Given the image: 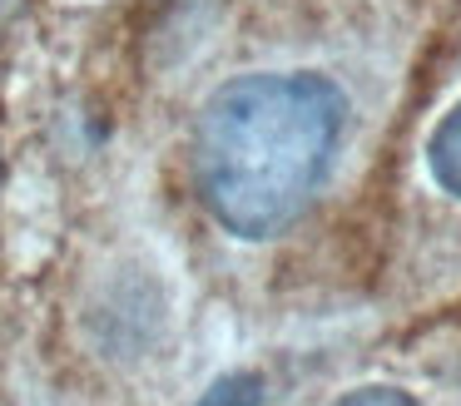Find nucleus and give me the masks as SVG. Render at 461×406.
Returning a JSON list of instances; mask_svg holds the SVG:
<instances>
[{"instance_id": "4", "label": "nucleus", "mask_w": 461, "mask_h": 406, "mask_svg": "<svg viewBox=\"0 0 461 406\" xmlns=\"http://www.w3.org/2000/svg\"><path fill=\"white\" fill-rule=\"evenodd\" d=\"M338 406H421V401L397 392V386H362V392H348Z\"/></svg>"}, {"instance_id": "2", "label": "nucleus", "mask_w": 461, "mask_h": 406, "mask_svg": "<svg viewBox=\"0 0 461 406\" xmlns=\"http://www.w3.org/2000/svg\"><path fill=\"white\" fill-rule=\"evenodd\" d=\"M427 168H431V178H437L451 198H461V104L451 109L437 129H431V139H427Z\"/></svg>"}, {"instance_id": "1", "label": "nucleus", "mask_w": 461, "mask_h": 406, "mask_svg": "<svg viewBox=\"0 0 461 406\" xmlns=\"http://www.w3.org/2000/svg\"><path fill=\"white\" fill-rule=\"evenodd\" d=\"M348 99L322 75H239L194 124V184L233 238H278L338 154Z\"/></svg>"}, {"instance_id": "3", "label": "nucleus", "mask_w": 461, "mask_h": 406, "mask_svg": "<svg viewBox=\"0 0 461 406\" xmlns=\"http://www.w3.org/2000/svg\"><path fill=\"white\" fill-rule=\"evenodd\" d=\"M263 401H268L263 376L258 372H233V376H223V382H213L194 406H263Z\"/></svg>"}]
</instances>
